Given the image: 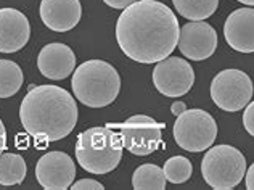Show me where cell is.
<instances>
[{"mask_svg":"<svg viewBox=\"0 0 254 190\" xmlns=\"http://www.w3.org/2000/svg\"><path fill=\"white\" fill-rule=\"evenodd\" d=\"M180 36L179 19L168 5L158 0H137L118 18L119 49L137 63L151 65L176 50Z\"/></svg>","mask_w":254,"mask_h":190,"instance_id":"1","label":"cell"},{"mask_svg":"<svg viewBox=\"0 0 254 190\" xmlns=\"http://www.w3.org/2000/svg\"><path fill=\"white\" fill-rule=\"evenodd\" d=\"M77 118L76 98L58 86L31 87L19 105L21 126L36 140L57 142L68 137Z\"/></svg>","mask_w":254,"mask_h":190,"instance_id":"2","label":"cell"},{"mask_svg":"<svg viewBox=\"0 0 254 190\" xmlns=\"http://www.w3.org/2000/svg\"><path fill=\"white\" fill-rule=\"evenodd\" d=\"M71 87L74 97L89 108L111 105L121 91V78L116 68L103 60H89L72 71Z\"/></svg>","mask_w":254,"mask_h":190,"instance_id":"3","label":"cell"},{"mask_svg":"<svg viewBox=\"0 0 254 190\" xmlns=\"http://www.w3.org/2000/svg\"><path fill=\"white\" fill-rule=\"evenodd\" d=\"M123 142L116 129L108 126L90 127L76 142V160L90 174H108L123 158Z\"/></svg>","mask_w":254,"mask_h":190,"instance_id":"4","label":"cell"},{"mask_svg":"<svg viewBox=\"0 0 254 190\" xmlns=\"http://www.w3.org/2000/svg\"><path fill=\"white\" fill-rule=\"evenodd\" d=\"M204 182L216 190L235 189L246 174V158L232 145L209 147L201 160Z\"/></svg>","mask_w":254,"mask_h":190,"instance_id":"5","label":"cell"},{"mask_svg":"<svg viewBox=\"0 0 254 190\" xmlns=\"http://www.w3.org/2000/svg\"><path fill=\"white\" fill-rule=\"evenodd\" d=\"M174 140L190 153L204 152L217 137V123L208 111L191 108L179 114L174 123Z\"/></svg>","mask_w":254,"mask_h":190,"instance_id":"6","label":"cell"},{"mask_svg":"<svg viewBox=\"0 0 254 190\" xmlns=\"http://www.w3.org/2000/svg\"><path fill=\"white\" fill-rule=\"evenodd\" d=\"M211 98L220 110L240 111L253 98V81L242 70H224L212 78Z\"/></svg>","mask_w":254,"mask_h":190,"instance_id":"7","label":"cell"},{"mask_svg":"<svg viewBox=\"0 0 254 190\" xmlns=\"http://www.w3.org/2000/svg\"><path fill=\"white\" fill-rule=\"evenodd\" d=\"M153 84L159 94L169 98H179L189 94L195 84V71L187 60L168 57L158 62L153 70Z\"/></svg>","mask_w":254,"mask_h":190,"instance_id":"8","label":"cell"},{"mask_svg":"<svg viewBox=\"0 0 254 190\" xmlns=\"http://www.w3.org/2000/svg\"><path fill=\"white\" fill-rule=\"evenodd\" d=\"M121 137L123 147L137 157H146L163 145V124L155 119H127L123 124H110Z\"/></svg>","mask_w":254,"mask_h":190,"instance_id":"9","label":"cell"},{"mask_svg":"<svg viewBox=\"0 0 254 190\" xmlns=\"http://www.w3.org/2000/svg\"><path fill=\"white\" fill-rule=\"evenodd\" d=\"M36 179L45 190H66L76 179V163L68 153L49 152L37 161Z\"/></svg>","mask_w":254,"mask_h":190,"instance_id":"10","label":"cell"},{"mask_svg":"<svg viewBox=\"0 0 254 190\" xmlns=\"http://www.w3.org/2000/svg\"><path fill=\"white\" fill-rule=\"evenodd\" d=\"M217 32L206 21H190L180 28L179 50L193 62H203L214 55L217 49Z\"/></svg>","mask_w":254,"mask_h":190,"instance_id":"11","label":"cell"},{"mask_svg":"<svg viewBox=\"0 0 254 190\" xmlns=\"http://www.w3.org/2000/svg\"><path fill=\"white\" fill-rule=\"evenodd\" d=\"M31 24L16 8H0V52L15 53L28 44Z\"/></svg>","mask_w":254,"mask_h":190,"instance_id":"12","label":"cell"},{"mask_svg":"<svg viewBox=\"0 0 254 190\" xmlns=\"http://www.w3.org/2000/svg\"><path fill=\"white\" fill-rule=\"evenodd\" d=\"M37 68L42 76L52 81H62L72 74L76 68V55L71 47L62 42H52L42 47L37 57Z\"/></svg>","mask_w":254,"mask_h":190,"instance_id":"13","label":"cell"},{"mask_svg":"<svg viewBox=\"0 0 254 190\" xmlns=\"http://www.w3.org/2000/svg\"><path fill=\"white\" fill-rule=\"evenodd\" d=\"M39 13L49 29L66 32L74 29L81 21L82 6L79 0H42Z\"/></svg>","mask_w":254,"mask_h":190,"instance_id":"14","label":"cell"},{"mask_svg":"<svg viewBox=\"0 0 254 190\" xmlns=\"http://www.w3.org/2000/svg\"><path fill=\"white\" fill-rule=\"evenodd\" d=\"M224 37L235 52H254V8L232 11L224 24Z\"/></svg>","mask_w":254,"mask_h":190,"instance_id":"15","label":"cell"},{"mask_svg":"<svg viewBox=\"0 0 254 190\" xmlns=\"http://www.w3.org/2000/svg\"><path fill=\"white\" fill-rule=\"evenodd\" d=\"M28 174V166L21 155H0V186H18Z\"/></svg>","mask_w":254,"mask_h":190,"instance_id":"16","label":"cell"},{"mask_svg":"<svg viewBox=\"0 0 254 190\" xmlns=\"http://www.w3.org/2000/svg\"><path fill=\"white\" fill-rule=\"evenodd\" d=\"M132 187L135 190H164L166 176L163 168L153 163L138 166L132 174Z\"/></svg>","mask_w":254,"mask_h":190,"instance_id":"17","label":"cell"},{"mask_svg":"<svg viewBox=\"0 0 254 190\" xmlns=\"http://www.w3.org/2000/svg\"><path fill=\"white\" fill-rule=\"evenodd\" d=\"M172 3L180 16L190 21H203L214 15L219 0H172Z\"/></svg>","mask_w":254,"mask_h":190,"instance_id":"18","label":"cell"},{"mask_svg":"<svg viewBox=\"0 0 254 190\" xmlns=\"http://www.w3.org/2000/svg\"><path fill=\"white\" fill-rule=\"evenodd\" d=\"M24 83V74L19 65L11 60H0V98L13 97Z\"/></svg>","mask_w":254,"mask_h":190,"instance_id":"19","label":"cell"},{"mask_svg":"<svg viewBox=\"0 0 254 190\" xmlns=\"http://www.w3.org/2000/svg\"><path fill=\"white\" fill-rule=\"evenodd\" d=\"M163 171L166 176V181L171 182V184H184V182L191 178L193 165L189 158L177 155V157H171L164 163Z\"/></svg>","mask_w":254,"mask_h":190,"instance_id":"20","label":"cell"},{"mask_svg":"<svg viewBox=\"0 0 254 190\" xmlns=\"http://www.w3.org/2000/svg\"><path fill=\"white\" fill-rule=\"evenodd\" d=\"M243 126L246 129V132L254 137V100L250 101L245 108L243 113Z\"/></svg>","mask_w":254,"mask_h":190,"instance_id":"21","label":"cell"},{"mask_svg":"<svg viewBox=\"0 0 254 190\" xmlns=\"http://www.w3.org/2000/svg\"><path fill=\"white\" fill-rule=\"evenodd\" d=\"M71 189L72 190H103V184L102 182H98L95 179H81L77 182H72L71 184Z\"/></svg>","mask_w":254,"mask_h":190,"instance_id":"22","label":"cell"},{"mask_svg":"<svg viewBox=\"0 0 254 190\" xmlns=\"http://www.w3.org/2000/svg\"><path fill=\"white\" fill-rule=\"evenodd\" d=\"M103 2L115 10H124L129 5H132L133 2H137V0H103Z\"/></svg>","mask_w":254,"mask_h":190,"instance_id":"23","label":"cell"},{"mask_svg":"<svg viewBox=\"0 0 254 190\" xmlns=\"http://www.w3.org/2000/svg\"><path fill=\"white\" fill-rule=\"evenodd\" d=\"M3 150H6V129L0 119V155L3 153Z\"/></svg>","mask_w":254,"mask_h":190,"instance_id":"24","label":"cell"},{"mask_svg":"<svg viewBox=\"0 0 254 190\" xmlns=\"http://www.w3.org/2000/svg\"><path fill=\"white\" fill-rule=\"evenodd\" d=\"M185 110H187L185 103H184V101H179V100H177V101H174L172 106H171V111H172L174 116H179V114H182Z\"/></svg>","mask_w":254,"mask_h":190,"instance_id":"25","label":"cell"},{"mask_svg":"<svg viewBox=\"0 0 254 190\" xmlns=\"http://www.w3.org/2000/svg\"><path fill=\"white\" fill-rule=\"evenodd\" d=\"M245 176H246V189L254 190V163L250 166L248 173H246Z\"/></svg>","mask_w":254,"mask_h":190,"instance_id":"26","label":"cell"},{"mask_svg":"<svg viewBox=\"0 0 254 190\" xmlns=\"http://www.w3.org/2000/svg\"><path fill=\"white\" fill-rule=\"evenodd\" d=\"M237 2L243 3V5H250V6H254V0H237Z\"/></svg>","mask_w":254,"mask_h":190,"instance_id":"27","label":"cell"}]
</instances>
